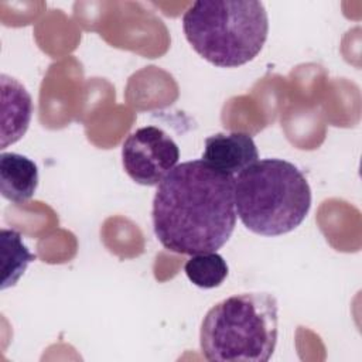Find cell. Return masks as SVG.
Returning a JSON list of instances; mask_svg holds the SVG:
<instances>
[{
  "instance_id": "1",
  "label": "cell",
  "mask_w": 362,
  "mask_h": 362,
  "mask_svg": "<svg viewBox=\"0 0 362 362\" xmlns=\"http://www.w3.org/2000/svg\"><path fill=\"white\" fill-rule=\"evenodd\" d=\"M151 218L167 250L189 256L216 252L236 225L233 177L202 158L177 164L157 185Z\"/></svg>"
},
{
  "instance_id": "2",
  "label": "cell",
  "mask_w": 362,
  "mask_h": 362,
  "mask_svg": "<svg viewBox=\"0 0 362 362\" xmlns=\"http://www.w3.org/2000/svg\"><path fill=\"white\" fill-rule=\"evenodd\" d=\"M236 215L253 233L280 236L303 223L311 208L304 174L283 158H263L233 178Z\"/></svg>"
},
{
  "instance_id": "3",
  "label": "cell",
  "mask_w": 362,
  "mask_h": 362,
  "mask_svg": "<svg viewBox=\"0 0 362 362\" xmlns=\"http://www.w3.org/2000/svg\"><path fill=\"white\" fill-rule=\"evenodd\" d=\"M182 30L205 61L219 68H236L262 51L269 17L257 0H199L185 10Z\"/></svg>"
},
{
  "instance_id": "4",
  "label": "cell",
  "mask_w": 362,
  "mask_h": 362,
  "mask_svg": "<svg viewBox=\"0 0 362 362\" xmlns=\"http://www.w3.org/2000/svg\"><path fill=\"white\" fill-rule=\"evenodd\" d=\"M279 334V304L270 293L230 296L208 310L199 329L205 359L219 362H266Z\"/></svg>"
},
{
  "instance_id": "5",
  "label": "cell",
  "mask_w": 362,
  "mask_h": 362,
  "mask_svg": "<svg viewBox=\"0 0 362 362\" xmlns=\"http://www.w3.org/2000/svg\"><path fill=\"white\" fill-rule=\"evenodd\" d=\"M180 148L173 137L156 126H144L127 136L122 146V164L137 184L158 185L178 164Z\"/></svg>"
},
{
  "instance_id": "6",
  "label": "cell",
  "mask_w": 362,
  "mask_h": 362,
  "mask_svg": "<svg viewBox=\"0 0 362 362\" xmlns=\"http://www.w3.org/2000/svg\"><path fill=\"white\" fill-rule=\"evenodd\" d=\"M202 160L212 168L235 178L259 160V151L253 137L247 133H216L206 137Z\"/></svg>"
},
{
  "instance_id": "7",
  "label": "cell",
  "mask_w": 362,
  "mask_h": 362,
  "mask_svg": "<svg viewBox=\"0 0 362 362\" xmlns=\"http://www.w3.org/2000/svg\"><path fill=\"white\" fill-rule=\"evenodd\" d=\"M1 83V143L0 148L18 141L27 132L33 116V99L28 90L6 74L0 76Z\"/></svg>"
},
{
  "instance_id": "8",
  "label": "cell",
  "mask_w": 362,
  "mask_h": 362,
  "mask_svg": "<svg viewBox=\"0 0 362 362\" xmlns=\"http://www.w3.org/2000/svg\"><path fill=\"white\" fill-rule=\"evenodd\" d=\"M38 187V167L27 156L18 153L0 154V192L16 204L33 198Z\"/></svg>"
},
{
  "instance_id": "9",
  "label": "cell",
  "mask_w": 362,
  "mask_h": 362,
  "mask_svg": "<svg viewBox=\"0 0 362 362\" xmlns=\"http://www.w3.org/2000/svg\"><path fill=\"white\" fill-rule=\"evenodd\" d=\"M1 243V284L0 288L6 290L13 287L20 277L24 274L27 266L35 260L28 247L24 245L20 232L14 229H1L0 232Z\"/></svg>"
},
{
  "instance_id": "10",
  "label": "cell",
  "mask_w": 362,
  "mask_h": 362,
  "mask_svg": "<svg viewBox=\"0 0 362 362\" xmlns=\"http://www.w3.org/2000/svg\"><path fill=\"white\" fill-rule=\"evenodd\" d=\"M188 280L199 288H215L228 277L226 260L216 252L192 255L184 264Z\"/></svg>"
}]
</instances>
